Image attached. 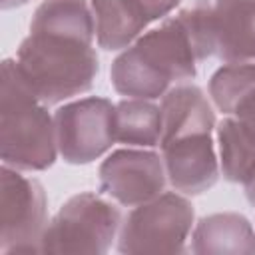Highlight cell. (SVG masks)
<instances>
[{
	"label": "cell",
	"mask_w": 255,
	"mask_h": 255,
	"mask_svg": "<svg viewBox=\"0 0 255 255\" xmlns=\"http://www.w3.org/2000/svg\"><path fill=\"white\" fill-rule=\"evenodd\" d=\"M219 153H221V171L229 181H243L251 163L255 161V149L245 141L233 118H227L219 124Z\"/></svg>",
	"instance_id": "obj_15"
},
{
	"label": "cell",
	"mask_w": 255,
	"mask_h": 255,
	"mask_svg": "<svg viewBox=\"0 0 255 255\" xmlns=\"http://www.w3.org/2000/svg\"><path fill=\"white\" fill-rule=\"evenodd\" d=\"M233 120L245 137V141L255 149V90H251L233 110Z\"/></svg>",
	"instance_id": "obj_16"
},
{
	"label": "cell",
	"mask_w": 255,
	"mask_h": 255,
	"mask_svg": "<svg viewBox=\"0 0 255 255\" xmlns=\"http://www.w3.org/2000/svg\"><path fill=\"white\" fill-rule=\"evenodd\" d=\"M4 195L14 201V207L2 203L4 229L2 235L20 241H42L44 219H46V199L38 181L24 177L18 171H8L4 167Z\"/></svg>",
	"instance_id": "obj_11"
},
{
	"label": "cell",
	"mask_w": 255,
	"mask_h": 255,
	"mask_svg": "<svg viewBox=\"0 0 255 255\" xmlns=\"http://www.w3.org/2000/svg\"><path fill=\"white\" fill-rule=\"evenodd\" d=\"M161 110L141 98L116 106V141L129 145H159Z\"/></svg>",
	"instance_id": "obj_12"
},
{
	"label": "cell",
	"mask_w": 255,
	"mask_h": 255,
	"mask_svg": "<svg viewBox=\"0 0 255 255\" xmlns=\"http://www.w3.org/2000/svg\"><path fill=\"white\" fill-rule=\"evenodd\" d=\"M251 90H255V64L247 62H229L219 68L209 82L211 98L223 114H233Z\"/></svg>",
	"instance_id": "obj_13"
},
{
	"label": "cell",
	"mask_w": 255,
	"mask_h": 255,
	"mask_svg": "<svg viewBox=\"0 0 255 255\" xmlns=\"http://www.w3.org/2000/svg\"><path fill=\"white\" fill-rule=\"evenodd\" d=\"M243 187H245V195H247V199L255 205V161L251 163V167H249V171H247V175L243 177Z\"/></svg>",
	"instance_id": "obj_17"
},
{
	"label": "cell",
	"mask_w": 255,
	"mask_h": 255,
	"mask_svg": "<svg viewBox=\"0 0 255 255\" xmlns=\"http://www.w3.org/2000/svg\"><path fill=\"white\" fill-rule=\"evenodd\" d=\"M94 36V14L84 0H44L14 66L44 104H58L92 88L98 74Z\"/></svg>",
	"instance_id": "obj_1"
},
{
	"label": "cell",
	"mask_w": 255,
	"mask_h": 255,
	"mask_svg": "<svg viewBox=\"0 0 255 255\" xmlns=\"http://www.w3.org/2000/svg\"><path fill=\"white\" fill-rule=\"evenodd\" d=\"M165 175V165L153 151L122 149L100 167L104 193L124 205H141L161 195Z\"/></svg>",
	"instance_id": "obj_7"
},
{
	"label": "cell",
	"mask_w": 255,
	"mask_h": 255,
	"mask_svg": "<svg viewBox=\"0 0 255 255\" xmlns=\"http://www.w3.org/2000/svg\"><path fill=\"white\" fill-rule=\"evenodd\" d=\"M195 42L181 16L141 36L112 66L116 92L129 98H159L195 76Z\"/></svg>",
	"instance_id": "obj_2"
},
{
	"label": "cell",
	"mask_w": 255,
	"mask_h": 255,
	"mask_svg": "<svg viewBox=\"0 0 255 255\" xmlns=\"http://www.w3.org/2000/svg\"><path fill=\"white\" fill-rule=\"evenodd\" d=\"M56 126L44 102L28 88L12 62H4L2 155L18 169H46L56 159Z\"/></svg>",
	"instance_id": "obj_3"
},
{
	"label": "cell",
	"mask_w": 255,
	"mask_h": 255,
	"mask_svg": "<svg viewBox=\"0 0 255 255\" xmlns=\"http://www.w3.org/2000/svg\"><path fill=\"white\" fill-rule=\"evenodd\" d=\"M177 4L179 0H92L98 44L104 50L126 48L149 22Z\"/></svg>",
	"instance_id": "obj_8"
},
{
	"label": "cell",
	"mask_w": 255,
	"mask_h": 255,
	"mask_svg": "<svg viewBox=\"0 0 255 255\" xmlns=\"http://www.w3.org/2000/svg\"><path fill=\"white\" fill-rule=\"evenodd\" d=\"M195 245L193 251H221L223 249V239H243L245 243L253 245V231L247 223L245 217L235 215V213H225V215H211L205 217L199 227L195 229Z\"/></svg>",
	"instance_id": "obj_14"
},
{
	"label": "cell",
	"mask_w": 255,
	"mask_h": 255,
	"mask_svg": "<svg viewBox=\"0 0 255 255\" xmlns=\"http://www.w3.org/2000/svg\"><path fill=\"white\" fill-rule=\"evenodd\" d=\"M167 179L181 193H201L217 179L211 131H195L161 143Z\"/></svg>",
	"instance_id": "obj_9"
},
{
	"label": "cell",
	"mask_w": 255,
	"mask_h": 255,
	"mask_svg": "<svg viewBox=\"0 0 255 255\" xmlns=\"http://www.w3.org/2000/svg\"><path fill=\"white\" fill-rule=\"evenodd\" d=\"M120 227V211L94 193L72 197L46 227L44 249L52 251H106Z\"/></svg>",
	"instance_id": "obj_5"
},
{
	"label": "cell",
	"mask_w": 255,
	"mask_h": 255,
	"mask_svg": "<svg viewBox=\"0 0 255 255\" xmlns=\"http://www.w3.org/2000/svg\"><path fill=\"white\" fill-rule=\"evenodd\" d=\"M193 207L177 193L137 205L120 231V251H181L191 229Z\"/></svg>",
	"instance_id": "obj_4"
},
{
	"label": "cell",
	"mask_w": 255,
	"mask_h": 255,
	"mask_svg": "<svg viewBox=\"0 0 255 255\" xmlns=\"http://www.w3.org/2000/svg\"><path fill=\"white\" fill-rule=\"evenodd\" d=\"M54 126L64 159L88 163L116 141V106L102 98H86L58 110Z\"/></svg>",
	"instance_id": "obj_6"
},
{
	"label": "cell",
	"mask_w": 255,
	"mask_h": 255,
	"mask_svg": "<svg viewBox=\"0 0 255 255\" xmlns=\"http://www.w3.org/2000/svg\"><path fill=\"white\" fill-rule=\"evenodd\" d=\"M213 56L255 64V0H217L211 4Z\"/></svg>",
	"instance_id": "obj_10"
}]
</instances>
